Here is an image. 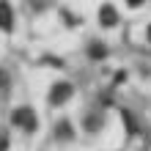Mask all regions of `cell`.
Returning <instances> with one entry per match:
<instances>
[{
	"mask_svg": "<svg viewBox=\"0 0 151 151\" xmlns=\"http://www.w3.org/2000/svg\"><path fill=\"white\" fill-rule=\"evenodd\" d=\"M69 96H72V85L69 83H58L55 88H52V93H50V102L52 104H63Z\"/></svg>",
	"mask_w": 151,
	"mask_h": 151,
	"instance_id": "cell-1",
	"label": "cell"
},
{
	"mask_svg": "<svg viewBox=\"0 0 151 151\" xmlns=\"http://www.w3.org/2000/svg\"><path fill=\"white\" fill-rule=\"evenodd\" d=\"M14 121L19 124L22 129H33V127H36V115H33V110H25V107L14 113Z\"/></svg>",
	"mask_w": 151,
	"mask_h": 151,
	"instance_id": "cell-2",
	"label": "cell"
},
{
	"mask_svg": "<svg viewBox=\"0 0 151 151\" xmlns=\"http://www.w3.org/2000/svg\"><path fill=\"white\" fill-rule=\"evenodd\" d=\"M99 19H102L104 28H113V25H118V11H115L113 6H104L99 11Z\"/></svg>",
	"mask_w": 151,
	"mask_h": 151,
	"instance_id": "cell-3",
	"label": "cell"
},
{
	"mask_svg": "<svg viewBox=\"0 0 151 151\" xmlns=\"http://www.w3.org/2000/svg\"><path fill=\"white\" fill-rule=\"evenodd\" d=\"M11 22H14L11 6H8V3H0V28H11Z\"/></svg>",
	"mask_w": 151,
	"mask_h": 151,
	"instance_id": "cell-4",
	"label": "cell"
},
{
	"mask_svg": "<svg viewBox=\"0 0 151 151\" xmlns=\"http://www.w3.org/2000/svg\"><path fill=\"white\" fill-rule=\"evenodd\" d=\"M8 88H11V80H8V74L3 72V69H0V99H3V96L8 93Z\"/></svg>",
	"mask_w": 151,
	"mask_h": 151,
	"instance_id": "cell-5",
	"label": "cell"
},
{
	"mask_svg": "<svg viewBox=\"0 0 151 151\" xmlns=\"http://www.w3.org/2000/svg\"><path fill=\"white\" fill-rule=\"evenodd\" d=\"M0 151H8V135L0 129Z\"/></svg>",
	"mask_w": 151,
	"mask_h": 151,
	"instance_id": "cell-6",
	"label": "cell"
},
{
	"mask_svg": "<svg viewBox=\"0 0 151 151\" xmlns=\"http://www.w3.org/2000/svg\"><path fill=\"white\" fill-rule=\"evenodd\" d=\"M127 3H129L132 8H137V6H143V3H146V0H127Z\"/></svg>",
	"mask_w": 151,
	"mask_h": 151,
	"instance_id": "cell-7",
	"label": "cell"
},
{
	"mask_svg": "<svg viewBox=\"0 0 151 151\" xmlns=\"http://www.w3.org/2000/svg\"><path fill=\"white\" fill-rule=\"evenodd\" d=\"M148 41H151V25H148Z\"/></svg>",
	"mask_w": 151,
	"mask_h": 151,
	"instance_id": "cell-8",
	"label": "cell"
}]
</instances>
